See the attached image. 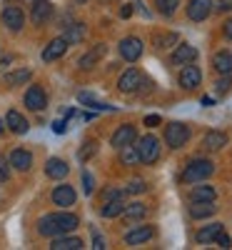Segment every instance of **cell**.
<instances>
[{"mask_svg": "<svg viewBox=\"0 0 232 250\" xmlns=\"http://www.w3.org/2000/svg\"><path fill=\"white\" fill-rule=\"evenodd\" d=\"M75 228H77V215H73V213H53V215H45L38 223V233L45 235V238H55V235H65V233L75 230Z\"/></svg>", "mask_w": 232, "mask_h": 250, "instance_id": "obj_1", "label": "cell"}, {"mask_svg": "<svg viewBox=\"0 0 232 250\" xmlns=\"http://www.w3.org/2000/svg\"><path fill=\"white\" fill-rule=\"evenodd\" d=\"M213 173H215V165L210 163V160L197 158V160H193V163H187V168H185V173H182V180H185V183H200V180L210 178Z\"/></svg>", "mask_w": 232, "mask_h": 250, "instance_id": "obj_2", "label": "cell"}, {"mask_svg": "<svg viewBox=\"0 0 232 250\" xmlns=\"http://www.w3.org/2000/svg\"><path fill=\"white\" fill-rule=\"evenodd\" d=\"M190 140V128L185 123H170L165 128V143L170 145V148H182V145Z\"/></svg>", "mask_w": 232, "mask_h": 250, "instance_id": "obj_3", "label": "cell"}, {"mask_svg": "<svg viewBox=\"0 0 232 250\" xmlns=\"http://www.w3.org/2000/svg\"><path fill=\"white\" fill-rule=\"evenodd\" d=\"M137 153H140V163H155L160 158V140L155 135H145L137 140Z\"/></svg>", "mask_w": 232, "mask_h": 250, "instance_id": "obj_4", "label": "cell"}, {"mask_svg": "<svg viewBox=\"0 0 232 250\" xmlns=\"http://www.w3.org/2000/svg\"><path fill=\"white\" fill-rule=\"evenodd\" d=\"M200 80H202V73H200L197 65H190V62H187V65L180 70V85L185 90H195L200 85Z\"/></svg>", "mask_w": 232, "mask_h": 250, "instance_id": "obj_5", "label": "cell"}, {"mask_svg": "<svg viewBox=\"0 0 232 250\" xmlns=\"http://www.w3.org/2000/svg\"><path fill=\"white\" fill-rule=\"evenodd\" d=\"M210 13H213V0H190L187 3V18L190 20H205Z\"/></svg>", "mask_w": 232, "mask_h": 250, "instance_id": "obj_6", "label": "cell"}, {"mask_svg": "<svg viewBox=\"0 0 232 250\" xmlns=\"http://www.w3.org/2000/svg\"><path fill=\"white\" fill-rule=\"evenodd\" d=\"M120 55H122L125 60L135 62V60L142 55V40H140V38H125L122 43H120Z\"/></svg>", "mask_w": 232, "mask_h": 250, "instance_id": "obj_7", "label": "cell"}, {"mask_svg": "<svg viewBox=\"0 0 232 250\" xmlns=\"http://www.w3.org/2000/svg\"><path fill=\"white\" fill-rule=\"evenodd\" d=\"M50 15H53L50 0H35V3H33V13H30L33 23H35V25H45L48 20H50Z\"/></svg>", "mask_w": 232, "mask_h": 250, "instance_id": "obj_8", "label": "cell"}, {"mask_svg": "<svg viewBox=\"0 0 232 250\" xmlns=\"http://www.w3.org/2000/svg\"><path fill=\"white\" fill-rule=\"evenodd\" d=\"M25 105H28L30 110H43V108L48 105V95H45V90H43V88H38V85H33V88L25 93Z\"/></svg>", "mask_w": 232, "mask_h": 250, "instance_id": "obj_9", "label": "cell"}, {"mask_svg": "<svg viewBox=\"0 0 232 250\" xmlns=\"http://www.w3.org/2000/svg\"><path fill=\"white\" fill-rule=\"evenodd\" d=\"M23 23H25V15H23V10L20 8H5L3 10V25L8 28V30H20L23 28Z\"/></svg>", "mask_w": 232, "mask_h": 250, "instance_id": "obj_10", "label": "cell"}, {"mask_svg": "<svg viewBox=\"0 0 232 250\" xmlns=\"http://www.w3.org/2000/svg\"><path fill=\"white\" fill-rule=\"evenodd\" d=\"M53 203L60 205V208H70L75 203V190L73 185H58L53 190Z\"/></svg>", "mask_w": 232, "mask_h": 250, "instance_id": "obj_11", "label": "cell"}, {"mask_svg": "<svg viewBox=\"0 0 232 250\" xmlns=\"http://www.w3.org/2000/svg\"><path fill=\"white\" fill-rule=\"evenodd\" d=\"M135 138H137L135 125H122V128H117L115 135H113V145L115 148H122V145H128V143H135Z\"/></svg>", "mask_w": 232, "mask_h": 250, "instance_id": "obj_12", "label": "cell"}, {"mask_svg": "<svg viewBox=\"0 0 232 250\" xmlns=\"http://www.w3.org/2000/svg\"><path fill=\"white\" fill-rule=\"evenodd\" d=\"M10 165H13L15 170L25 173V170H30V165H33V155H30L28 150H20V148H15V150L10 153Z\"/></svg>", "mask_w": 232, "mask_h": 250, "instance_id": "obj_13", "label": "cell"}, {"mask_svg": "<svg viewBox=\"0 0 232 250\" xmlns=\"http://www.w3.org/2000/svg\"><path fill=\"white\" fill-rule=\"evenodd\" d=\"M65 50H68V40H65V38H58V40H53V43L45 48L43 60H45V62H53V60H58V58L65 55Z\"/></svg>", "mask_w": 232, "mask_h": 250, "instance_id": "obj_14", "label": "cell"}, {"mask_svg": "<svg viewBox=\"0 0 232 250\" xmlns=\"http://www.w3.org/2000/svg\"><path fill=\"white\" fill-rule=\"evenodd\" d=\"M150 238H153V228L150 225H140V228H135V230H130L128 235H125V243L128 245H142Z\"/></svg>", "mask_w": 232, "mask_h": 250, "instance_id": "obj_15", "label": "cell"}, {"mask_svg": "<svg viewBox=\"0 0 232 250\" xmlns=\"http://www.w3.org/2000/svg\"><path fill=\"white\" fill-rule=\"evenodd\" d=\"M140 80H142V75H140L137 70H128V73H122V78L117 80V88H120L122 93H133V90H137Z\"/></svg>", "mask_w": 232, "mask_h": 250, "instance_id": "obj_16", "label": "cell"}, {"mask_svg": "<svg viewBox=\"0 0 232 250\" xmlns=\"http://www.w3.org/2000/svg\"><path fill=\"white\" fill-rule=\"evenodd\" d=\"M5 123H8V128H10L13 133H18V135H25V133H28V128H30L28 120H25L23 115H20L18 110H10V113L5 115Z\"/></svg>", "mask_w": 232, "mask_h": 250, "instance_id": "obj_17", "label": "cell"}, {"mask_svg": "<svg viewBox=\"0 0 232 250\" xmlns=\"http://www.w3.org/2000/svg\"><path fill=\"white\" fill-rule=\"evenodd\" d=\"M213 203L215 200H193V205H190V215L193 218H210L217 210Z\"/></svg>", "mask_w": 232, "mask_h": 250, "instance_id": "obj_18", "label": "cell"}, {"mask_svg": "<svg viewBox=\"0 0 232 250\" xmlns=\"http://www.w3.org/2000/svg\"><path fill=\"white\" fill-rule=\"evenodd\" d=\"M197 58V50L193 45H177V50L173 53V62L175 65H187V62H193Z\"/></svg>", "mask_w": 232, "mask_h": 250, "instance_id": "obj_19", "label": "cell"}, {"mask_svg": "<svg viewBox=\"0 0 232 250\" xmlns=\"http://www.w3.org/2000/svg\"><path fill=\"white\" fill-rule=\"evenodd\" d=\"M68 170H70V168H68V163H65V160H58V158H50L48 165H45V173H48V178H53V180L65 178Z\"/></svg>", "mask_w": 232, "mask_h": 250, "instance_id": "obj_20", "label": "cell"}, {"mask_svg": "<svg viewBox=\"0 0 232 250\" xmlns=\"http://www.w3.org/2000/svg\"><path fill=\"white\" fill-rule=\"evenodd\" d=\"M202 145H205L207 150H220V148H225V145H227V135L220 133V130H210V133L205 135Z\"/></svg>", "mask_w": 232, "mask_h": 250, "instance_id": "obj_21", "label": "cell"}, {"mask_svg": "<svg viewBox=\"0 0 232 250\" xmlns=\"http://www.w3.org/2000/svg\"><path fill=\"white\" fill-rule=\"evenodd\" d=\"M213 65L217 73H232V50H220L215 58H213Z\"/></svg>", "mask_w": 232, "mask_h": 250, "instance_id": "obj_22", "label": "cell"}, {"mask_svg": "<svg viewBox=\"0 0 232 250\" xmlns=\"http://www.w3.org/2000/svg\"><path fill=\"white\" fill-rule=\"evenodd\" d=\"M53 250H80L82 248V240L80 238H65V235H55V240H53V245H50Z\"/></svg>", "mask_w": 232, "mask_h": 250, "instance_id": "obj_23", "label": "cell"}, {"mask_svg": "<svg viewBox=\"0 0 232 250\" xmlns=\"http://www.w3.org/2000/svg\"><path fill=\"white\" fill-rule=\"evenodd\" d=\"M105 50H108L105 45H97V48H93L88 55H82V58H80V68H82V70H90V68L95 65V62H97V60L105 55Z\"/></svg>", "mask_w": 232, "mask_h": 250, "instance_id": "obj_24", "label": "cell"}, {"mask_svg": "<svg viewBox=\"0 0 232 250\" xmlns=\"http://www.w3.org/2000/svg\"><path fill=\"white\" fill-rule=\"evenodd\" d=\"M122 210H125L122 198H110L108 203L102 205V215L105 218H117V215H122Z\"/></svg>", "mask_w": 232, "mask_h": 250, "instance_id": "obj_25", "label": "cell"}, {"mask_svg": "<svg viewBox=\"0 0 232 250\" xmlns=\"http://www.w3.org/2000/svg\"><path fill=\"white\" fill-rule=\"evenodd\" d=\"M222 233V225L213 223V225H205L202 230H197V243H213L217 235Z\"/></svg>", "mask_w": 232, "mask_h": 250, "instance_id": "obj_26", "label": "cell"}, {"mask_svg": "<svg viewBox=\"0 0 232 250\" xmlns=\"http://www.w3.org/2000/svg\"><path fill=\"white\" fill-rule=\"evenodd\" d=\"M120 160L125 165H137L140 163V153H137V145L128 143V145H122L120 148Z\"/></svg>", "mask_w": 232, "mask_h": 250, "instance_id": "obj_27", "label": "cell"}, {"mask_svg": "<svg viewBox=\"0 0 232 250\" xmlns=\"http://www.w3.org/2000/svg\"><path fill=\"white\" fill-rule=\"evenodd\" d=\"M190 200H215V190L210 185H197L190 193Z\"/></svg>", "mask_w": 232, "mask_h": 250, "instance_id": "obj_28", "label": "cell"}, {"mask_svg": "<svg viewBox=\"0 0 232 250\" xmlns=\"http://www.w3.org/2000/svg\"><path fill=\"white\" fill-rule=\"evenodd\" d=\"M145 213H147V208H145V205H140V203L125 205V210H122V215L128 218V220H140V218H145Z\"/></svg>", "mask_w": 232, "mask_h": 250, "instance_id": "obj_29", "label": "cell"}, {"mask_svg": "<svg viewBox=\"0 0 232 250\" xmlns=\"http://www.w3.org/2000/svg\"><path fill=\"white\" fill-rule=\"evenodd\" d=\"M28 80H30V70H28V68L5 75V83H8V85H23V83H28Z\"/></svg>", "mask_w": 232, "mask_h": 250, "instance_id": "obj_30", "label": "cell"}, {"mask_svg": "<svg viewBox=\"0 0 232 250\" xmlns=\"http://www.w3.org/2000/svg\"><path fill=\"white\" fill-rule=\"evenodd\" d=\"M77 100H80V103H85V105H90V108H95V110H113L110 105H105V103L95 100L90 93H80V95H77Z\"/></svg>", "mask_w": 232, "mask_h": 250, "instance_id": "obj_31", "label": "cell"}, {"mask_svg": "<svg viewBox=\"0 0 232 250\" xmlns=\"http://www.w3.org/2000/svg\"><path fill=\"white\" fill-rule=\"evenodd\" d=\"M82 38H85V25H82V23H75V25L68 30V35H65L68 45H70V43H77V40H82Z\"/></svg>", "mask_w": 232, "mask_h": 250, "instance_id": "obj_32", "label": "cell"}, {"mask_svg": "<svg viewBox=\"0 0 232 250\" xmlns=\"http://www.w3.org/2000/svg\"><path fill=\"white\" fill-rule=\"evenodd\" d=\"M155 3H157V10L162 15H173L177 10V5H180V0H155Z\"/></svg>", "mask_w": 232, "mask_h": 250, "instance_id": "obj_33", "label": "cell"}, {"mask_svg": "<svg viewBox=\"0 0 232 250\" xmlns=\"http://www.w3.org/2000/svg\"><path fill=\"white\" fill-rule=\"evenodd\" d=\"M170 43H177V35H155V45L157 48H167V45H170Z\"/></svg>", "mask_w": 232, "mask_h": 250, "instance_id": "obj_34", "label": "cell"}, {"mask_svg": "<svg viewBox=\"0 0 232 250\" xmlns=\"http://www.w3.org/2000/svg\"><path fill=\"white\" fill-rule=\"evenodd\" d=\"M95 150H97V145H95L93 140H88L85 145H82V150H80V155H77V158H80L82 163H85V160H88V158H90V155H93Z\"/></svg>", "mask_w": 232, "mask_h": 250, "instance_id": "obj_35", "label": "cell"}, {"mask_svg": "<svg viewBox=\"0 0 232 250\" xmlns=\"http://www.w3.org/2000/svg\"><path fill=\"white\" fill-rule=\"evenodd\" d=\"M230 85H232V78H230V73H225V78L217 80V93H227Z\"/></svg>", "mask_w": 232, "mask_h": 250, "instance_id": "obj_36", "label": "cell"}, {"mask_svg": "<svg viewBox=\"0 0 232 250\" xmlns=\"http://www.w3.org/2000/svg\"><path fill=\"white\" fill-rule=\"evenodd\" d=\"M82 188H85L88 195L95 190V183H93V175H90V173H82Z\"/></svg>", "mask_w": 232, "mask_h": 250, "instance_id": "obj_37", "label": "cell"}, {"mask_svg": "<svg viewBox=\"0 0 232 250\" xmlns=\"http://www.w3.org/2000/svg\"><path fill=\"white\" fill-rule=\"evenodd\" d=\"M8 178H10V168H8L5 158H0V183H5Z\"/></svg>", "mask_w": 232, "mask_h": 250, "instance_id": "obj_38", "label": "cell"}, {"mask_svg": "<svg viewBox=\"0 0 232 250\" xmlns=\"http://www.w3.org/2000/svg\"><path fill=\"white\" fill-rule=\"evenodd\" d=\"M142 190H145V183H140V180H133L128 185V193H142Z\"/></svg>", "mask_w": 232, "mask_h": 250, "instance_id": "obj_39", "label": "cell"}, {"mask_svg": "<svg viewBox=\"0 0 232 250\" xmlns=\"http://www.w3.org/2000/svg\"><path fill=\"white\" fill-rule=\"evenodd\" d=\"M215 243H217L220 248H230V245H232V240H230V235H225V233H220V235L215 238Z\"/></svg>", "mask_w": 232, "mask_h": 250, "instance_id": "obj_40", "label": "cell"}, {"mask_svg": "<svg viewBox=\"0 0 232 250\" xmlns=\"http://www.w3.org/2000/svg\"><path fill=\"white\" fill-rule=\"evenodd\" d=\"M65 125H68L65 120H55V123H53V133H60V135H62V133H65V130H68V128H65Z\"/></svg>", "mask_w": 232, "mask_h": 250, "instance_id": "obj_41", "label": "cell"}, {"mask_svg": "<svg viewBox=\"0 0 232 250\" xmlns=\"http://www.w3.org/2000/svg\"><path fill=\"white\" fill-rule=\"evenodd\" d=\"M145 125H147V128H157V125H160V115H147Z\"/></svg>", "mask_w": 232, "mask_h": 250, "instance_id": "obj_42", "label": "cell"}, {"mask_svg": "<svg viewBox=\"0 0 232 250\" xmlns=\"http://www.w3.org/2000/svg\"><path fill=\"white\" fill-rule=\"evenodd\" d=\"M217 10H232V0H220V5H217Z\"/></svg>", "mask_w": 232, "mask_h": 250, "instance_id": "obj_43", "label": "cell"}, {"mask_svg": "<svg viewBox=\"0 0 232 250\" xmlns=\"http://www.w3.org/2000/svg\"><path fill=\"white\" fill-rule=\"evenodd\" d=\"M130 15H133V8L130 5H122L120 8V18H130Z\"/></svg>", "mask_w": 232, "mask_h": 250, "instance_id": "obj_44", "label": "cell"}, {"mask_svg": "<svg viewBox=\"0 0 232 250\" xmlns=\"http://www.w3.org/2000/svg\"><path fill=\"white\" fill-rule=\"evenodd\" d=\"M93 243H95L93 248H97V250H102V248H105V240H102L100 235H95V238H93Z\"/></svg>", "mask_w": 232, "mask_h": 250, "instance_id": "obj_45", "label": "cell"}, {"mask_svg": "<svg viewBox=\"0 0 232 250\" xmlns=\"http://www.w3.org/2000/svg\"><path fill=\"white\" fill-rule=\"evenodd\" d=\"M225 35L232 40V20H227V23H225Z\"/></svg>", "mask_w": 232, "mask_h": 250, "instance_id": "obj_46", "label": "cell"}, {"mask_svg": "<svg viewBox=\"0 0 232 250\" xmlns=\"http://www.w3.org/2000/svg\"><path fill=\"white\" fill-rule=\"evenodd\" d=\"M0 133H3V123H0Z\"/></svg>", "mask_w": 232, "mask_h": 250, "instance_id": "obj_47", "label": "cell"}]
</instances>
